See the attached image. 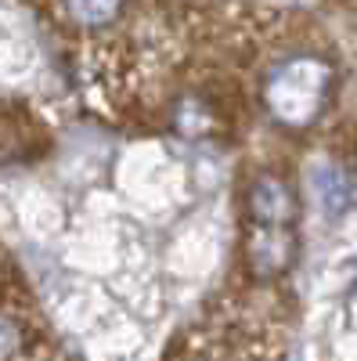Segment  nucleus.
Masks as SVG:
<instances>
[{"label": "nucleus", "instance_id": "obj_1", "mask_svg": "<svg viewBox=\"0 0 357 361\" xmlns=\"http://www.w3.org/2000/svg\"><path fill=\"white\" fill-rule=\"evenodd\" d=\"M321 66L314 62H292L285 66L271 87H267V102H271V109L285 119V123H303V119L314 116L318 109V98H321Z\"/></svg>", "mask_w": 357, "mask_h": 361}, {"label": "nucleus", "instance_id": "obj_2", "mask_svg": "<svg viewBox=\"0 0 357 361\" xmlns=\"http://www.w3.org/2000/svg\"><path fill=\"white\" fill-rule=\"evenodd\" d=\"M253 209L267 224H285L289 214H292V202H289V192L278 185V180H260V185L253 188Z\"/></svg>", "mask_w": 357, "mask_h": 361}, {"label": "nucleus", "instance_id": "obj_3", "mask_svg": "<svg viewBox=\"0 0 357 361\" xmlns=\"http://www.w3.org/2000/svg\"><path fill=\"white\" fill-rule=\"evenodd\" d=\"M65 8L83 25H105L119 15V0H65Z\"/></svg>", "mask_w": 357, "mask_h": 361}, {"label": "nucleus", "instance_id": "obj_4", "mask_svg": "<svg viewBox=\"0 0 357 361\" xmlns=\"http://www.w3.org/2000/svg\"><path fill=\"white\" fill-rule=\"evenodd\" d=\"M18 329H15V322L11 318H0V357H11L15 350H18Z\"/></svg>", "mask_w": 357, "mask_h": 361}]
</instances>
